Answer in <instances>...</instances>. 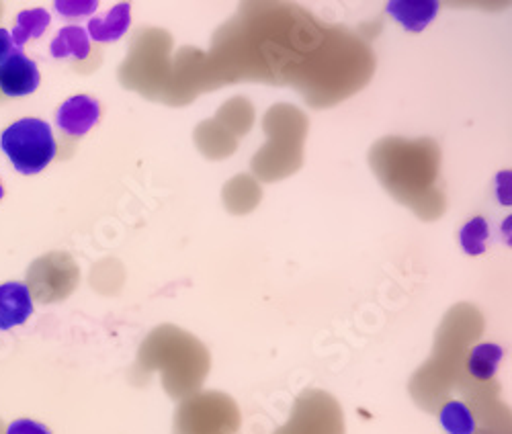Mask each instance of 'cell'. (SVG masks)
Masks as SVG:
<instances>
[{
    "label": "cell",
    "instance_id": "obj_1",
    "mask_svg": "<svg viewBox=\"0 0 512 434\" xmlns=\"http://www.w3.org/2000/svg\"><path fill=\"white\" fill-rule=\"evenodd\" d=\"M0 148L21 175H39L48 168L58 154V144L48 121L37 117H23L11 123L3 136Z\"/></svg>",
    "mask_w": 512,
    "mask_h": 434
},
{
    "label": "cell",
    "instance_id": "obj_2",
    "mask_svg": "<svg viewBox=\"0 0 512 434\" xmlns=\"http://www.w3.org/2000/svg\"><path fill=\"white\" fill-rule=\"evenodd\" d=\"M78 285V267L66 252H50L37 258L27 271V289L33 299L54 303L68 297Z\"/></svg>",
    "mask_w": 512,
    "mask_h": 434
},
{
    "label": "cell",
    "instance_id": "obj_3",
    "mask_svg": "<svg viewBox=\"0 0 512 434\" xmlns=\"http://www.w3.org/2000/svg\"><path fill=\"white\" fill-rule=\"evenodd\" d=\"M39 70L31 58L21 50H15L0 64V95L3 99H19L37 91Z\"/></svg>",
    "mask_w": 512,
    "mask_h": 434
},
{
    "label": "cell",
    "instance_id": "obj_4",
    "mask_svg": "<svg viewBox=\"0 0 512 434\" xmlns=\"http://www.w3.org/2000/svg\"><path fill=\"white\" fill-rule=\"evenodd\" d=\"M101 119V105L93 97L74 95L64 101L56 113L60 134L70 138L87 136Z\"/></svg>",
    "mask_w": 512,
    "mask_h": 434
},
{
    "label": "cell",
    "instance_id": "obj_5",
    "mask_svg": "<svg viewBox=\"0 0 512 434\" xmlns=\"http://www.w3.org/2000/svg\"><path fill=\"white\" fill-rule=\"evenodd\" d=\"M33 314V297L25 283L9 281L0 285V330L25 324Z\"/></svg>",
    "mask_w": 512,
    "mask_h": 434
},
{
    "label": "cell",
    "instance_id": "obj_6",
    "mask_svg": "<svg viewBox=\"0 0 512 434\" xmlns=\"http://www.w3.org/2000/svg\"><path fill=\"white\" fill-rule=\"evenodd\" d=\"M386 9L400 25L416 33L426 29V25L439 15V3L435 0H392Z\"/></svg>",
    "mask_w": 512,
    "mask_h": 434
},
{
    "label": "cell",
    "instance_id": "obj_7",
    "mask_svg": "<svg viewBox=\"0 0 512 434\" xmlns=\"http://www.w3.org/2000/svg\"><path fill=\"white\" fill-rule=\"evenodd\" d=\"M50 52L56 60H87L91 56L89 33L78 25H68L54 37Z\"/></svg>",
    "mask_w": 512,
    "mask_h": 434
},
{
    "label": "cell",
    "instance_id": "obj_8",
    "mask_svg": "<svg viewBox=\"0 0 512 434\" xmlns=\"http://www.w3.org/2000/svg\"><path fill=\"white\" fill-rule=\"evenodd\" d=\"M130 5H115L107 17L103 19H93L89 23V37H93L99 43H109V41H117L119 37L125 35V31L130 29L132 23V15H130Z\"/></svg>",
    "mask_w": 512,
    "mask_h": 434
},
{
    "label": "cell",
    "instance_id": "obj_9",
    "mask_svg": "<svg viewBox=\"0 0 512 434\" xmlns=\"http://www.w3.org/2000/svg\"><path fill=\"white\" fill-rule=\"evenodd\" d=\"M502 359H504V351H502L500 344L482 342V344L474 346L472 353H469L467 369L476 379L488 381L498 371V365H500Z\"/></svg>",
    "mask_w": 512,
    "mask_h": 434
},
{
    "label": "cell",
    "instance_id": "obj_10",
    "mask_svg": "<svg viewBox=\"0 0 512 434\" xmlns=\"http://www.w3.org/2000/svg\"><path fill=\"white\" fill-rule=\"evenodd\" d=\"M52 17L46 9H31V11H21L17 17V23L13 27L11 39L15 43V48L21 50L29 39L39 37L41 33L46 31V27L50 25Z\"/></svg>",
    "mask_w": 512,
    "mask_h": 434
},
{
    "label": "cell",
    "instance_id": "obj_11",
    "mask_svg": "<svg viewBox=\"0 0 512 434\" xmlns=\"http://www.w3.org/2000/svg\"><path fill=\"white\" fill-rule=\"evenodd\" d=\"M439 422L447 434H474L476 418L463 402H447L439 414Z\"/></svg>",
    "mask_w": 512,
    "mask_h": 434
},
{
    "label": "cell",
    "instance_id": "obj_12",
    "mask_svg": "<svg viewBox=\"0 0 512 434\" xmlns=\"http://www.w3.org/2000/svg\"><path fill=\"white\" fill-rule=\"evenodd\" d=\"M488 222L484 217H472L461 232H459V242L461 248L465 250V254L469 256H480L486 252V242H488Z\"/></svg>",
    "mask_w": 512,
    "mask_h": 434
},
{
    "label": "cell",
    "instance_id": "obj_13",
    "mask_svg": "<svg viewBox=\"0 0 512 434\" xmlns=\"http://www.w3.org/2000/svg\"><path fill=\"white\" fill-rule=\"evenodd\" d=\"M7 434H52V430L46 424H41V422H35V420H29V418H21V420H15V422L9 424Z\"/></svg>",
    "mask_w": 512,
    "mask_h": 434
},
{
    "label": "cell",
    "instance_id": "obj_14",
    "mask_svg": "<svg viewBox=\"0 0 512 434\" xmlns=\"http://www.w3.org/2000/svg\"><path fill=\"white\" fill-rule=\"evenodd\" d=\"M56 9L64 17H82L97 11V3H56Z\"/></svg>",
    "mask_w": 512,
    "mask_h": 434
},
{
    "label": "cell",
    "instance_id": "obj_15",
    "mask_svg": "<svg viewBox=\"0 0 512 434\" xmlns=\"http://www.w3.org/2000/svg\"><path fill=\"white\" fill-rule=\"evenodd\" d=\"M15 43L11 39L9 29H0V64H3L13 52H15Z\"/></svg>",
    "mask_w": 512,
    "mask_h": 434
},
{
    "label": "cell",
    "instance_id": "obj_16",
    "mask_svg": "<svg viewBox=\"0 0 512 434\" xmlns=\"http://www.w3.org/2000/svg\"><path fill=\"white\" fill-rule=\"evenodd\" d=\"M5 197V187H3V181H0V199Z\"/></svg>",
    "mask_w": 512,
    "mask_h": 434
}]
</instances>
